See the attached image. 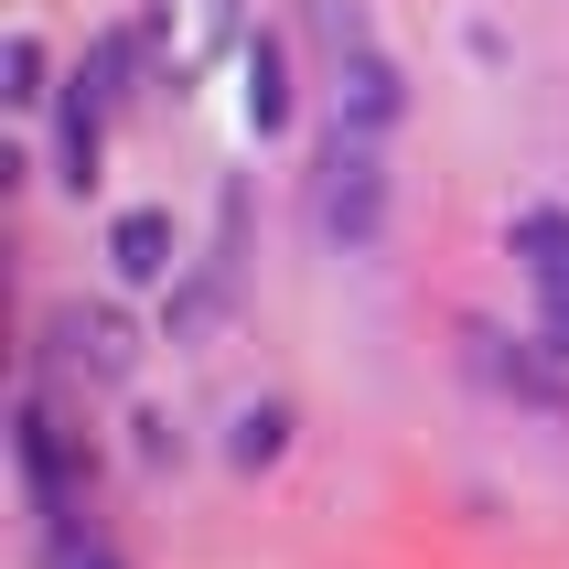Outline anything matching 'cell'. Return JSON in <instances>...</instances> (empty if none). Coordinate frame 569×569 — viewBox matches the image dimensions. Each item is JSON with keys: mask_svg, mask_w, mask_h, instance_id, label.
Listing matches in <instances>:
<instances>
[{"mask_svg": "<svg viewBox=\"0 0 569 569\" xmlns=\"http://www.w3.org/2000/svg\"><path fill=\"white\" fill-rule=\"evenodd\" d=\"M22 473H32V506L54 516V548H76V462H64V430L43 409H22Z\"/></svg>", "mask_w": 569, "mask_h": 569, "instance_id": "4", "label": "cell"}, {"mask_svg": "<svg viewBox=\"0 0 569 569\" xmlns=\"http://www.w3.org/2000/svg\"><path fill=\"white\" fill-rule=\"evenodd\" d=\"M108 258H119V280H161V269H172V226L161 216H119Z\"/></svg>", "mask_w": 569, "mask_h": 569, "instance_id": "7", "label": "cell"}, {"mask_svg": "<svg viewBox=\"0 0 569 569\" xmlns=\"http://www.w3.org/2000/svg\"><path fill=\"white\" fill-rule=\"evenodd\" d=\"M333 108H345V129H366V140L409 108V97H398V64L366 43V22H355V11H333Z\"/></svg>", "mask_w": 569, "mask_h": 569, "instance_id": "2", "label": "cell"}, {"mask_svg": "<svg viewBox=\"0 0 569 569\" xmlns=\"http://www.w3.org/2000/svg\"><path fill=\"white\" fill-rule=\"evenodd\" d=\"M119 76H129V32H108L97 43V64H76V87H64V183L87 193L97 183V151H108V97H119Z\"/></svg>", "mask_w": 569, "mask_h": 569, "instance_id": "1", "label": "cell"}, {"mask_svg": "<svg viewBox=\"0 0 569 569\" xmlns=\"http://www.w3.org/2000/svg\"><path fill=\"white\" fill-rule=\"evenodd\" d=\"M269 451H280V409H258L248 430H237V462H269Z\"/></svg>", "mask_w": 569, "mask_h": 569, "instance_id": "10", "label": "cell"}, {"mask_svg": "<svg viewBox=\"0 0 569 569\" xmlns=\"http://www.w3.org/2000/svg\"><path fill=\"white\" fill-rule=\"evenodd\" d=\"M516 248H527V280H538L548 322L569 333V216H527V226H516Z\"/></svg>", "mask_w": 569, "mask_h": 569, "instance_id": "5", "label": "cell"}, {"mask_svg": "<svg viewBox=\"0 0 569 569\" xmlns=\"http://www.w3.org/2000/svg\"><path fill=\"white\" fill-rule=\"evenodd\" d=\"M377 216H387V183H377L366 129H333V161H322V226L366 248V237H377Z\"/></svg>", "mask_w": 569, "mask_h": 569, "instance_id": "3", "label": "cell"}, {"mask_svg": "<svg viewBox=\"0 0 569 569\" xmlns=\"http://www.w3.org/2000/svg\"><path fill=\"white\" fill-rule=\"evenodd\" d=\"M64 569H119V559H108V548H64Z\"/></svg>", "mask_w": 569, "mask_h": 569, "instance_id": "11", "label": "cell"}, {"mask_svg": "<svg viewBox=\"0 0 569 569\" xmlns=\"http://www.w3.org/2000/svg\"><path fill=\"white\" fill-rule=\"evenodd\" d=\"M11 97H22V108L43 97V43H32V32H11Z\"/></svg>", "mask_w": 569, "mask_h": 569, "instance_id": "9", "label": "cell"}, {"mask_svg": "<svg viewBox=\"0 0 569 569\" xmlns=\"http://www.w3.org/2000/svg\"><path fill=\"white\" fill-rule=\"evenodd\" d=\"M54 345L76 355L87 377H119V366H129V333H119L108 312H54Z\"/></svg>", "mask_w": 569, "mask_h": 569, "instance_id": "6", "label": "cell"}, {"mask_svg": "<svg viewBox=\"0 0 569 569\" xmlns=\"http://www.w3.org/2000/svg\"><path fill=\"white\" fill-rule=\"evenodd\" d=\"M290 87H280V43H248V129H280Z\"/></svg>", "mask_w": 569, "mask_h": 569, "instance_id": "8", "label": "cell"}]
</instances>
